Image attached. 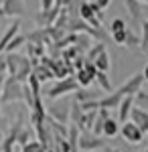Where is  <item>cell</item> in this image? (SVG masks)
Segmentation results:
<instances>
[{"mask_svg": "<svg viewBox=\"0 0 148 152\" xmlns=\"http://www.w3.org/2000/svg\"><path fill=\"white\" fill-rule=\"evenodd\" d=\"M69 120H71V124H75L79 130H83V120H85V112H83V107L77 99H73L71 102V114H69Z\"/></svg>", "mask_w": 148, "mask_h": 152, "instance_id": "cell-13", "label": "cell"}, {"mask_svg": "<svg viewBox=\"0 0 148 152\" xmlns=\"http://www.w3.org/2000/svg\"><path fill=\"white\" fill-rule=\"evenodd\" d=\"M2 2H4V0H0V4H2Z\"/></svg>", "mask_w": 148, "mask_h": 152, "instance_id": "cell-44", "label": "cell"}, {"mask_svg": "<svg viewBox=\"0 0 148 152\" xmlns=\"http://www.w3.org/2000/svg\"><path fill=\"white\" fill-rule=\"evenodd\" d=\"M140 152H148V148H144V150H140Z\"/></svg>", "mask_w": 148, "mask_h": 152, "instance_id": "cell-42", "label": "cell"}, {"mask_svg": "<svg viewBox=\"0 0 148 152\" xmlns=\"http://www.w3.org/2000/svg\"><path fill=\"white\" fill-rule=\"evenodd\" d=\"M118 124H120V120H114V118H108V120H106V124H103V138H114L116 134H118V132H120V126H118Z\"/></svg>", "mask_w": 148, "mask_h": 152, "instance_id": "cell-17", "label": "cell"}, {"mask_svg": "<svg viewBox=\"0 0 148 152\" xmlns=\"http://www.w3.org/2000/svg\"><path fill=\"white\" fill-rule=\"evenodd\" d=\"M120 134H122V138H124L128 144H138V142L144 140V132L138 128L134 122H124L122 124V128H120Z\"/></svg>", "mask_w": 148, "mask_h": 152, "instance_id": "cell-5", "label": "cell"}, {"mask_svg": "<svg viewBox=\"0 0 148 152\" xmlns=\"http://www.w3.org/2000/svg\"><path fill=\"white\" fill-rule=\"evenodd\" d=\"M47 114L53 118V120L61 122V124H67V122H69V114H71V104H69V105L55 104V105H51V107L47 110Z\"/></svg>", "mask_w": 148, "mask_h": 152, "instance_id": "cell-9", "label": "cell"}, {"mask_svg": "<svg viewBox=\"0 0 148 152\" xmlns=\"http://www.w3.org/2000/svg\"><path fill=\"white\" fill-rule=\"evenodd\" d=\"M108 144L102 136L93 134L91 130H81L79 134V150L83 152H95V150H103Z\"/></svg>", "mask_w": 148, "mask_h": 152, "instance_id": "cell-3", "label": "cell"}, {"mask_svg": "<svg viewBox=\"0 0 148 152\" xmlns=\"http://www.w3.org/2000/svg\"><path fill=\"white\" fill-rule=\"evenodd\" d=\"M140 2H142V4H148V0H140Z\"/></svg>", "mask_w": 148, "mask_h": 152, "instance_id": "cell-41", "label": "cell"}, {"mask_svg": "<svg viewBox=\"0 0 148 152\" xmlns=\"http://www.w3.org/2000/svg\"><path fill=\"white\" fill-rule=\"evenodd\" d=\"M8 73V65H6V55H0V75Z\"/></svg>", "mask_w": 148, "mask_h": 152, "instance_id": "cell-32", "label": "cell"}, {"mask_svg": "<svg viewBox=\"0 0 148 152\" xmlns=\"http://www.w3.org/2000/svg\"><path fill=\"white\" fill-rule=\"evenodd\" d=\"M134 97H136V105L148 110V91H140V94H136Z\"/></svg>", "mask_w": 148, "mask_h": 152, "instance_id": "cell-29", "label": "cell"}, {"mask_svg": "<svg viewBox=\"0 0 148 152\" xmlns=\"http://www.w3.org/2000/svg\"><path fill=\"white\" fill-rule=\"evenodd\" d=\"M0 152H2V144H0Z\"/></svg>", "mask_w": 148, "mask_h": 152, "instance_id": "cell-43", "label": "cell"}, {"mask_svg": "<svg viewBox=\"0 0 148 152\" xmlns=\"http://www.w3.org/2000/svg\"><path fill=\"white\" fill-rule=\"evenodd\" d=\"M26 53H29V57H33V59H41L43 55H45V47L41 45V43H29L26 41Z\"/></svg>", "mask_w": 148, "mask_h": 152, "instance_id": "cell-20", "label": "cell"}, {"mask_svg": "<svg viewBox=\"0 0 148 152\" xmlns=\"http://www.w3.org/2000/svg\"><path fill=\"white\" fill-rule=\"evenodd\" d=\"M89 2H93V0H89Z\"/></svg>", "mask_w": 148, "mask_h": 152, "instance_id": "cell-45", "label": "cell"}, {"mask_svg": "<svg viewBox=\"0 0 148 152\" xmlns=\"http://www.w3.org/2000/svg\"><path fill=\"white\" fill-rule=\"evenodd\" d=\"M23 45H26V37L24 35H16L10 43H8V47H6L4 53H14V51H18V49L23 47Z\"/></svg>", "mask_w": 148, "mask_h": 152, "instance_id": "cell-22", "label": "cell"}, {"mask_svg": "<svg viewBox=\"0 0 148 152\" xmlns=\"http://www.w3.org/2000/svg\"><path fill=\"white\" fill-rule=\"evenodd\" d=\"M31 140H33V138H31V130H29V128H23L21 132H18V138H16V142H18L21 146L29 144Z\"/></svg>", "mask_w": 148, "mask_h": 152, "instance_id": "cell-28", "label": "cell"}, {"mask_svg": "<svg viewBox=\"0 0 148 152\" xmlns=\"http://www.w3.org/2000/svg\"><path fill=\"white\" fill-rule=\"evenodd\" d=\"M144 83H146V79H144V73L140 71V73H134V75H130L128 79H126L122 85H120V94L122 95H136L142 91V87H144Z\"/></svg>", "mask_w": 148, "mask_h": 152, "instance_id": "cell-4", "label": "cell"}, {"mask_svg": "<svg viewBox=\"0 0 148 152\" xmlns=\"http://www.w3.org/2000/svg\"><path fill=\"white\" fill-rule=\"evenodd\" d=\"M100 97H102V94H100V91H93L89 87H79V89L75 91V99H77L79 104L91 102V99H100Z\"/></svg>", "mask_w": 148, "mask_h": 152, "instance_id": "cell-15", "label": "cell"}, {"mask_svg": "<svg viewBox=\"0 0 148 152\" xmlns=\"http://www.w3.org/2000/svg\"><path fill=\"white\" fill-rule=\"evenodd\" d=\"M124 28H128V24H126L124 18H114L112 24H110V35H112V33H118V31H124Z\"/></svg>", "mask_w": 148, "mask_h": 152, "instance_id": "cell-27", "label": "cell"}, {"mask_svg": "<svg viewBox=\"0 0 148 152\" xmlns=\"http://www.w3.org/2000/svg\"><path fill=\"white\" fill-rule=\"evenodd\" d=\"M124 6L128 14L136 20V23H142L144 18H142V2L140 0H124Z\"/></svg>", "mask_w": 148, "mask_h": 152, "instance_id": "cell-14", "label": "cell"}, {"mask_svg": "<svg viewBox=\"0 0 148 152\" xmlns=\"http://www.w3.org/2000/svg\"><path fill=\"white\" fill-rule=\"evenodd\" d=\"M93 81L97 83V87H102L103 91H108V94L114 91V87H112V83H110V77L106 75V71H97V75H95Z\"/></svg>", "mask_w": 148, "mask_h": 152, "instance_id": "cell-19", "label": "cell"}, {"mask_svg": "<svg viewBox=\"0 0 148 152\" xmlns=\"http://www.w3.org/2000/svg\"><path fill=\"white\" fill-rule=\"evenodd\" d=\"M126 47H130V49H134V47H140V37L132 31V28H126V43H124Z\"/></svg>", "mask_w": 148, "mask_h": 152, "instance_id": "cell-24", "label": "cell"}, {"mask_svg": "<svg viewBox=\"0 0 148 152\" xmlns=\"http://www.w3.org/2000/svg\"><path fill=\"white\" fill-rule=\"evenodd\" d=\"M130 122H134L138 128L146 134L148 132V110L140 107V105H134L132 112H130Z\"/></svg>", "mask_w": 148, "mask_h": 152, "instance_id": "cell-7", "label": "cell"}, {"mask_svg": "<svg viewBox=\"0 0 148 152\" xmlns=\"http://www.w3.org/2000/svg\"><path fill=\"white\" fill-rule=\"evenodd\" d=\"M146 136H148V132H146Z\"/></svg>", "mask_w": 148, "mask_h": 152, "instance_id": "cell-47", "label": "cell"}, {"mask_svg": "<svg viewBox=\"0 0 148 152\" xmlns=\"http://www.w3.org/2000/svg\"><path fill=\"white\" fill-rule=\"evenodd\" d=\"M2 16H6V14H4V8H2V4H0V18H2Z\"/></svg>", "mask_w": 148, "mask_h": 152, "instance_id": "cell-40", "label": "cell"}, {"mask_svg": "<svg viewBox=\"0 0 148 152\" xmlns=\"http://www.w3.org/2000/svg\"><path fill=\"white\" fill-rule=\"evenodd\" d=\"M122 99H124V95L116 89V91H112V94H106V95L100 97V107H106V110H118V105H120Z\"/></svg>", "mask_w": 148, "mask_h": 152, "instance_id": "cell-12", "label": "cell"}, {"mask_svg": "<svg viewBox=\"0 0 148 152\" xmlns=\"http://www.w3.org/2000/svg\"><path fill=\"white\" fill-rule=\"evenodd\" d=\"M93 2H95V4L103 10V8H108V6H110V2H112V0H93Z\"/></svg>", "mask_w": 148, "mask_h": 152, "instance_id": "cell-35", "label": "cell"}, {"mask_svg": "<svg viewBox=\"0 0 148 152\" xmlns=\"http://www.w3.org/2000/svg\"><path fill=\"white\" fill-rule=\"evenodd\" d=\"M18 31H21V20L16 18V20H14L12 24H8V26H6L4 35L0 37V55H2V53L6 51V47H8V43H10L12 39H14V37L18 35Z\"/></svg>", "mask_w": 148, "mask_h": 152, "instance_id": "cell-10", "label": "cell"}, {"mask_svg": "<svg viewBox=\"0 0 148 152\" xmlns=\"http://www.w3.org/2000/svg\"><path fill=\"white\" fill-rule=\"evenodd\" d=\"M55 6V0H41V10H49Z\"/></svg>", "mask_w": 148, "mask_h": 152, "instance_id": "cell-33", "label": "cell"}, {"mask_svg": "<svg viewBox=\"0 0 148 152\" xmlns=\"http://www.w3.org/2000/svg\"><path fill=\"white\" fill-rule=\"evenodd\" d=\"M24 83H21L14 75L6 77L4 87H2V94H0V104H16V102H23L24 99Z\"/></svg>", "mask_w": 148, "mask_h": 152, "instance_id": "cell-1", "label": "cell"}, {"mask_svg": "<svg viewBox=\"0 0 148 152\" xmlns=\"http://www.w3.org/2000/svg\"><path fill=\"white\" fill-rule=\"evenodd\" d=\"M103 152H122V150H120V148H114V146H106Z\"/></svg>", "mask_w": 148, "mask_h": 152, "instance_id": "cell-37", "label": "cell"}, {"mask_svg": "<svg viewBox=\"0 0 148 152\" xmlns=\"http://www.w3.org/2000/svg\"><path fill=\"white\" fill-rule=\"evenodd\" d=\"M71 2L73 0H55V6H59V8H69Z\"/></svg>", "mask_w": 148, "mask_h": 152, "instance_id": "cell-34", "label": "cell"}, {"mask_svg": "<svg viewBox=\"0 0 148 152\" xmlns=\"http://www.w3.org/2000/svg\"><path fill=\"white\" fill-rule=\"evenodd\" d=\"M33 73L37 75V79H39L41 83H45V81H49L51 77H55L53 69H51V67H47V65H43V63L34 65V67H33Z\"/></svg>", "mask_w": 148, "mask_h": 152, "instance_id": "cell-16", "label": "cell"}, {"mask_svg": "<svg viewBox=\"0 0 148 152\" xmlns=\"http://www.w3.org/2000/svg\"><path fill=\"white\" fill-rule=\"evenodd\" d=\"M63 8H59V6H53V8H49V10H41L37 14V23L39 26H53L55 20L59 18V14H61Z\"/></svg>", "mask_w": 148, "mask_h": 152, "instance_id": "cell-8", "label": "cell"}, {"mask_svg": "<svg viewBox=\"0 0 148 152\" xmlns=\"http://www.w3.org/2000/svg\"><path fill=\"white\" fill-rule=\"evenodd\" d=\"M136 105V97L134 95H124V99L118 105V120L120 122H128L130 120V112Z\"/></svg>", "mask_w": 148, "mask_h": 152, "instance_id": "cell-11", "label": "cell"}, {"mask_svg": "<svg viewBox=\"0 0 148 152\" xmlns=\"http://www.w3.org/2000/svg\"><path fill=\"white\" fill-rule=\"evenodd\" d=\"M71 63H73V69L77 71V69H83V65H85V59L81 57V55H77V57L71 61Z\"/></svg>", "mask_w": 148, "mask_h": 152, "instance_id": "cell-31", "label": "cell"}, {"mask_svg": "<svg viewBox=\"0 0 148 152\" xmlns=\"http://www.w3.org/2000/svg\"><path fill=\"white\" fill-rule=\"evenodd\" d=\"M142 73H144V79H146V83H148V63L144 65V69H142Z\"/></svg>", "mask_w": 148, "mask_h": 152, "instance_id": "cell-38", "label": "cell"}, {"mask_svg": "<svg viewBox=\"0 0 148 152\" xmlns=\"http://www.w3.org/2000/svg\"><path fill=\"white\" fill-rule=\"evenodd\" d=\"M4 81H6V77H4V75H0V94H2V87H4Z\"/></svg>", "mask_w": 148, "mask_h": 152, "instance_id": "cell-39", "label": "cell"}, {"mask_svg": "<svg viewBox=\"0 0 148 152\" xmlns=\"http://www.w3.org/2000/svg\"><path fill=\"white\" fill-rule=\"evenodd\" d=\"M142 26V35H140V49L142 51H148V20H142L140 23Z\"/></svg>", "mask_w": 148, "mask_h": 152, "instance_id": "cell-25", "label": "cell"}, {"mask_svg": "<svg viewBox=\"0 0 148 152\" xmlns=\"http://www.w3.org/2000/svg\"><path fill=\"white\" fill-rule=\"evenodd\" d=\"M112 41L116 45H124L126 43V28L124 31H118V33H112Z\"/></svg>", "mask_w": 148, "mask_h": 152, "instance_id": "cell-30", "label": "cell"}, {"mask_svg": "<svg viewBox=\"0 0 148 152\" xmlns=\"http://www.w3.org/2000/svg\"><path fill=\"white\" fill-rule=\"evenodd\" d=\"M0 132H8V122L2 118V114H0Z\"/></svg>", "mask_w": 148, "mask_h": 152, "instance_id": "cell-36", "label": "cell"}, {"mask_svg": "<svg viewBox=\"0 0 148 152\" xmlns=\"http://www.w3.org/2000/svg\"><path fill=\"white\" fill-rule=\"evenodd\" d=\"M77 89H79V83H77V79H75V75H69V77H65V79H59L49 91H45V95L49 97V99H57V97H61V95L75 94Z\"/></svg>", "mask_w": 148, "mask_h": 152, "instance_id": "cell-2", "label": "cell"}, {"mask_svg": "<svg viewBox=\"0 0 148 152\" xmlns=\"http://www.w3.org/2000/svg\"><path fill=\"white\" fill-rule=\"evenodd\" d=\"M79 134H81V130L77 128L75 124H71L69 134H67V140H69V146H71V152H79Z\"/></svg>", "mask_w": 148, "mask_h": 152, "instance_id": "cell-18", "label": "cell"}, {"mask_svg": "<svg viewBox=\"0 0 148 152\" xmlns=\"http://www.w3.org/2000/svg\"><path fill=\"white\" fill-rule=\"evenodd\" d=\"M2 8H4V14L6 16H24L26 14V4L24 0H4L2 2Z\"/></svg>", "mask_w": 148, "mask_h": 152, "instance_id": "cell-6", "label": "cell"}, {"mask_svg": "<svg viewBox=\"0 0 148 152\" xmlns=\"http://www.w3.org/2000/svg\"><path fill=\"white\" fill-rule=\"evenodd\" d=\"M146 91H148V87H146Z\"/></svg>", "mask_w": 148, "mask_h": 152, "instance_id": "cell-46", "label": "cell"}, {"mask_svg": "<svg viewBox=\"0 0 148 152\" xmlns=\"http://www.w3.org/2000/svg\"><path fill=\"white\" fill-rule=\"evenodd\" d=\"M102 51H106V43H97V45H93V47L87 51V61H95V57H97Z\"/></svg>", "mask_w": 148, "mask_h": 152, "instance_id": "cell-26", "label": "cell"}, {"mask_svg": "<svg viewBox=\"0 0 148 152\" xmlns=\"http://www.w3.org/2000/svg\"><path fill=\"white\" fill-rule=\"evenodd\" d=\"M75 79H77V83H79V87H89L91 83H93V77H91L85 69L75 71Z\"/></svg>", "mask_w": 148, "mask_h": 152, "instance_id": "cell-21", "label": "cell"}, {"mask_svg": "<svg viewBox=\"0 0 148 152\" xmlns=\"http://www.w3.org/2000/svg\"><path fill=\"white\" fill-rule=\"evenodd\" d=\"M93 63L97 65V69H100V71H108V69H110V65H112V63H110V55H108L106 51H102V53L95 57Z\"/></svg>", "mask_w": 148, "mask_h": 152, "instance_id": "cell-23", "label": "cell"}]
</instances>
